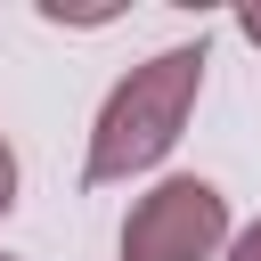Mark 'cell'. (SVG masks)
Returning a JSON list of instances; mask_svg holds the SVG:
<instances>
[{"mask_svg":"<svg viewBox=\"0 0 261 261\" xmlns=\"http://www.w3.org/2000/svg\"><path fill=\"white\" fill-rule=\"evenodd\" d=\"M196 90H204V41H179V49H155L147 65H130V73L106 90L98 122H90V163H82V179L106 188V179L155 171V163L179 147L188 114H196Z\"/></svg>","mask_w":261,"mask_h":261,"instance_id":"1","label":"cell"},{"mask_svg":"<svg viewBox=\"0 0 261 261\" xmlns=\"http://www.w3.org/2000/svg\"><path fill=\"white\" fill-rule=\"evenodd\" d=\"M228 245V196L212 179H163L122 220V261H212Z\"/></svg>","mask_w":261,"mask_h":261,"instance_id":"2","label":"cell"},{"mask_svg":"<svg viewBox=\"0 0 261 261\" xmlns=\"http://www.w3.org/2000/svg\"><path fill=\"white\" fill-rule=\"evenodd\" d=\"M220 261H261V220H245V228L228 237V253H220Z\"/></svg>","mask_w":261,"mask_h":261,"instance_id":"3","label":"cell"},{"mask_svg":"<svg viewBox=\"0 0 261 261\" xmlns=\"http://www.w3.org/2000/svg\"><path fill=\"white\" fill-rule=\"evenodd\" d=\"M8 204H16V147L0 139V220H8Z\"/></svg>","mask_w":261,"mask_h":261,"instance_id":"4","label":"cell"},{"mask_svg":"<svg viewBox=\"0 0 261 261\" xmlns=\"http://www.w3.org/2000/svg\"><path fill=\"white\" fill-rule=\"evenodd\" d=\"M237 33H245V41L261 49V8H245V16H237Z\"/></svg>","mask_w":261,"mask_h":261,"instance_id":"5","label":"cell"},{"mask_svg":"<svg viewBox=\"0 0 261 261\" xmlns=\"http://www.w3.org/2000/svg\"><path fill=\"white\" fill-rule=\"evenodd\" d=\"M0 261H16V253H0Z\"/></svg>","mask_w":261,"mask_h":261,"instance_id":"6","label":"cell"}]
</instances>
